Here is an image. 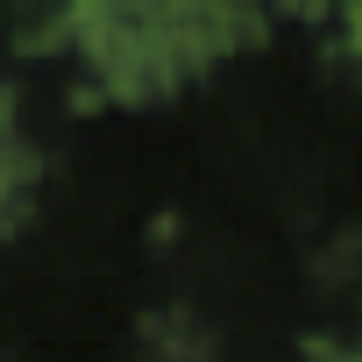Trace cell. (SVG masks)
<instances>
[{
  "label": "cell",
  "mask_w": 362,
  "mask_h": 362,
  "mask_svg": "<svg viewBox=\"0 0 362 362\" xmlns=\"http://www.w3.org/2000/svg\"><path fill=\"white\" fill-rule=\"evenodd\" d=\"M135 355L142 362H221V334L192 305H177V313H149L135 327Z\"/></svg>",
  "instance_id": "cell-1"
}]
</instances>
